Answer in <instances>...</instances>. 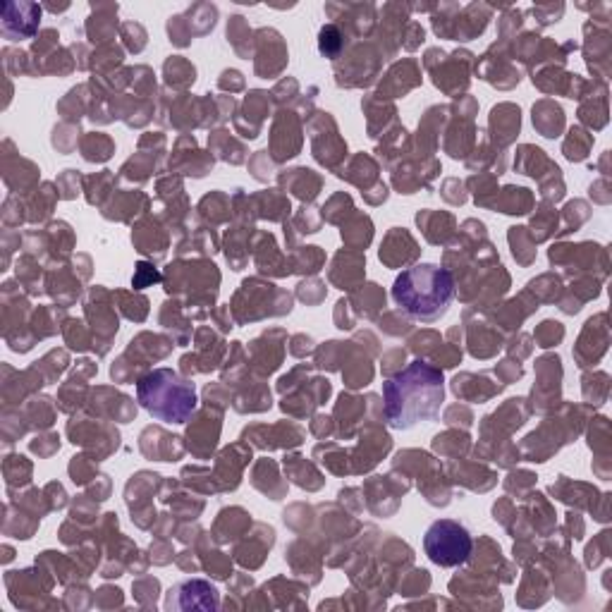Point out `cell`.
<instances>
[{
  "label": "cell",
  "instance_id": "obj_5",
  "mask_svg": "<svg viewBox=\"0 0 612 612\" xmlns=\"http://www.w3.org/2000/svg\"><path fill=\"white\" fill-rule=\"evenodd\" d=\"M41 8L34 3H5L3 5V34L8 41H22L34 36L39 27Z\"/></svg>",
  "mask_w": 612,
  "mask_h": 612
},
{
  "label": "cell",
  "instance_id": "obj_2",
  "mask_svg": "<svg viewBox=\"0 0 612 612\" xmlns=\"http://www.w3.org/2000/svg\"><path fill=\"white\" fill-rule=\"evenodd\" d=\"M393 299L405 314L424 323H436L448 314L455 299V278L436 263H419L397 275Z\"/></svg>",
  "mask_w": 612,
  "mask_h": 612
},
{
  "label": "cell",
  "instance_id": "obj_9",
  "mask_svg": "<svg viewBox=\"0 0 612 612\" xmlns=\"http://www.w3.org/2000/svg\"><path fill=\"white\" fill-rule=\"evenodd\" d=\"M562 10H565V5H538L534 8V15L541 20V24H550V22H558V17L562 15Z\"/></svg>",
  "mask_w": 612,
  "mask_h": 612
},
{
  "label": "cell",
  "instance_id": "obj_8",
  "mask_svg": "<svg viewBox=\"0 0 612 612\" xmlns=\"http://www.w3.org/2000/svg\"><path fill=\"white\" fill-rule=\"evenodd\" d=\"M156 280H158V273L153 271V266H149V263H139L137 273H134V278H132V287L142 290V287L156 283Z\"/></svg>",
  "mask_w": 612,
  "mask_h": 612
},
{
  "label": "cell",
  "instance_id": "obj_7",
  "mask_svg": "<svg viewBox=\"0 0 612 612\" xmlns=\"http://www.w3.org/2000/svg\"><path fill=\"white\" fill-rule=\"evenodd\" d=\"M572 134H574V137L569 139L567 146H565L567 158H569V161H581V158H586V151H589L591 139H584V142H581V134H584L581 130H572Z\"/></svg>",
  "mask_w": 612,
  "mask_h": 612
},
{
  "label": "cell",
  "instance_id": "obj_6",
  "mask_svg": "<svg viewBox=\"0 0 612 612\" xmlns=\"http://www.w3.org/2000/svg\"><path fill=\"white\" fill-rule=\"evenodd\" d=\"M345 44H347V39L342 36L338 24H326V27L321 29V36H318V48H321V53L326 55V58H338Z\"/></svg>",
  "mask_w": 612,
  "mask_h": 612
},
{
  "label": "cell",
  "instance_id": "obj_4",
  "mask_svg": "<svg viewBox=\"0 0 612 612\" xmlns=\"http://www.w3.org/2000/svg\"><path fill=\"white\" fill-rule=\"evenodd\" d=\"M424 550L433 565L459 567L471 558L474 538H471L467 526L455 522V519H438V522L428 526Z\"/></svg>",
  "mask_w": 612,
  "mask_h": 612
},
{
  "label": "cell",
  "instance_id": "obj_3",
  "mask_svg": "<svg viewBox=\"0 0 612 612\" xmlns=\"http://www.w3.org/2000/svg\"><path fill=\"white\" fill-rule=\"evenodd\" d=\"M137 400L153 419L187 424L197 409V388L173 369H156L137 383Z\"/></svg>",
  "mask_w": 612,
  "mask_h": 612
},
{
  "label": "cell",
  "instance_id": "obj_1",
  "mask_svg": "<svg viewBox=\"0 0 612 612\" xmlns=\"http://www.w3.org/2000/svg\"><path fill=\"white\" fill-rule=\"evenodd\" d=\"M443 400V371L426 361H412L405 371L383 383L385 421L397 431H409L421 421H436Z\"/></svg>",
  "mask_w": 612,
  "mask_h": 612
}]
</instances>
